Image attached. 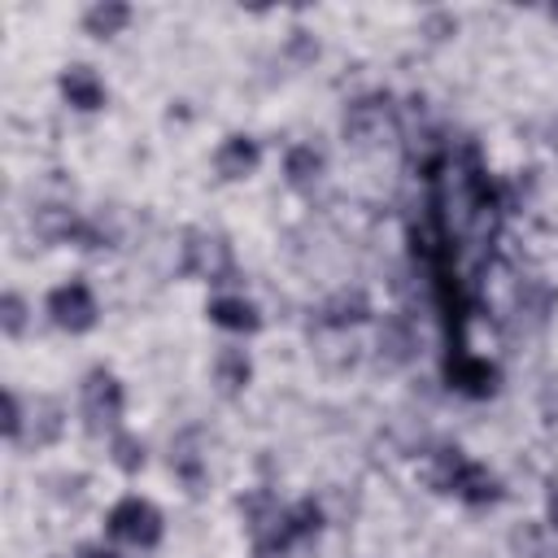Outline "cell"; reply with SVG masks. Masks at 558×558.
Masks as SVG:
<instances>
[{
  "label": "cell",
  "instance_id": "1",
  "mask_svg": "<svg viewBox=\"0 0 558 558\" xmlns=\"http://www.w3.org/2000/svg\"><path fill=\"white\" fill-rule=\"evenodd\" d=\"M179 270L205 283H231L235 279V257L227 235L205 231V227H187L183 231V253H179Z\"/></svg>",
  "mask_w": 558,
  "mask_h": 558
},
{
  "label": "cell",
  "instance_id": "2",
  "mask_svg": "<svg viewBox=\"0 0 558 558\" xmlns=\"http://www.w3.org/2000/svg\"><path fill=\"white\" fill-rule=\"evenodd\" d=\"M344 140L362 153H375L384 144L397 140V109L388 96H357L349 109H344V122H340Z\"/></svg>",
  "mask_w": 558,
  "mask_h": 558
},
{
  "label": "cell",
  "instance_id": "3",
  "mask_svg": "<svg viewBox=\"0 0 558 558\" xmlns=\"http://www.w3.org/2000/svg\"><path fill=\"white\" fill-rule=\"evenodd\" d=\"M122 405H126L122 384H118L105 366L87 371V379H83V423H87V432H92V436H105V432L118 436Z\"/></svg>",
  "mask_w": 558,
  "mask_h": 558
},
{
  "label": "cell",
  "instance_id": "4",
  "mask_svg": "<svg viewBox=\"0 0 558 558\" xmlns=\"http://www.w3.org/2000/svg\"><path fill=\"white\" fill-rule=\"evenodd\" d=\"M235 506H240V514H244V523H248V536H253V545H257L262 558L288 549V532H283V514H288V506H279L266 488L244 493Z\"/></svg>",
  "mask_w": 558,
  "mask_h": 558
},
{
  "label": "cell",
  "instance_id": "5",
  "mask_svg": "<svg viewBox=\"0 0 558 558\" xmlns=\"http://www.w3.org/2000/svg\"><path fill=\"white\" fill-rule=\"evenodd\" d=\"M105 532H109L113 541H122V545L153 549V545L161 541L166 523H161V510H157L153 501H144V497H122V501L109 510Z\"/></svg>",
  "mask_w": 558,
  "mask_h": 558
},
{
  "label": "cell",
  "instance_id": "6",
  "mask_svg": "<svg viewBox=\"0 0 558 558\" xmlns=\"http://www.w3.org/2000/svg\"><path fill=\"white\" fill-rule=\"evenodd\" d=\"M445 379H449L453 392H462V397H471V401H484V397H493V392L501 388L497 362L475 357V353H466V349H449V357H445Z\"/></svg>",
  "mask_w": 558,
  "mask_h": 558
},
{
  "label": "cell",
  "instance_id": "7",
  "mask_svg": "<svg viewBox=\"0 0 558 558\" xmlns=\"http://www.w3.org/2000/svg\"><path fill=\"white\" fill-rule=\"evenodd\" d=\"M96 314H100L96 310V296H92V288L83 279H70V283H61V288L48 292V318L61 331H70V336L92 331L96 327Z\"/></svg>",
  "mask_w": 558,
  "mask_h": 558
},
{
  "label": "cell",
  "instance_id": "8",
  "mask_svg": "<svg viewBox=\"0 0 558 558\" xmlns=\"http://www.w3.org/2000/svg\"><path fill=\"white\" fill-rule=\"evenodd\" d=\"M414 353H418V336H414V327L405 323V318H384V327H379V340H375V357H379V366L384 371H401V366H410L414 362Z\"/></svg>",
  "mask_w": 558,
  "mask_h": 558
},
{
  "label": "cell",
  "instance_id": "9",
  "mask_svg": "<svg viewBox=\"0 0 558 558\" xmlns=\"http://www.w3.org/2000/svg\"><path fill=\"white\" fill-rule=\"evenodd\" d=\"M466 462H471V458H466L458 445H436V449L423 453L418 475H423V484H427L432 493H453L458 480H462V466H466Z\"/></svg>",
  "mask_w": 558,
  "mask_h": 558
},
{
  "label": "cell",
  "instance_id": "10",
  "mask_svg": "<svg viewBox=\"0 0 558 558\" xmlns=\"http://www.w3.org/2000/svg\"><path fill=\"white\" fill-rule=\"evenodd\" d=\"M57 87H61V96H65L74 109H83V113H92V109L105 105V83L96 78L92 65H65L61 78H57Z\"/></svg>",
  "mask_w": 558,
  "mask_h": 558
},
{
  "label": "cell",
  "instance_id": "11",
  "mask_svg": "<svg viewBox=\"0 0 558 558\" xmlns=\"http://www.w3.org/2000/svg\"><path fill=\"white\" fill-rule=\"evenodd\" d=\"M257 161H262V148H257V140H248V135H227V140L218 144V153H214V170H218L222 179H248V174L257 170Z\"/></svg>",
  "mask_w": 558,
  "mask_h": 558
},
{
  "label": "cell",
  "instance_id": "12",
  "mask_svg": "<svg viewBox=\"0 0 558 558\" xmlns=\"http://www.w3.org/2000/svg\"><path fill=\"white\" fill-rule=\"evenodd\" d=\"M314 357H318L327 371H349V366L357 362V344H353V336H349L344 327L318 323V331H314Z\"/></svg>",
  "mask_w": 558,
  "mask_h": 558
},
{
  "label": "cell",
  "instance_id": "13",
  "mask_svg": "<svg viewBox=\"0 0 558 558\" xmlns=\"http://www.w3.org/2000/svg\"><path fill=\"white\" fill-rule=\"evenodd\" d=\"M453 497H462L466 506H497V501L506 497V488H501V480H497L484 462H466V466H462V480H458V488H453Z\"/></svg>",
  "mask_w": 558,
  "mask_h": 558
},
{
  "label": "cell",
  "instance_id": "14",
  "mask_svg": "<svg viewBox=\"0 0 558 558\" xmlns=\"http://www.w3.org/2000/svg\"><path fill=\"white\" fill-rule=\"evenodd\" d=\"M554 301H558V296H554V288H549L545 279H519V283H514V301H510V310H514L519 318H527L532 327H545Z\"/></svg>",
  "mask_w": 558,
  "mask_h": 558
},
{
  "label": "cell",
  "instance_id": "15",
  "mask_svg": "<svg viewBox=\"0 0 558 558\" xmlns=\"http://www.w3.org/2000/svg\"><path fill=\"white\" fill-rule=\"evenodd\" d=\"M209 323L248 336V331L262 327V314H257V305L244 301V296H214V301H209Z\"/></svg>",
  "mask_w": 558,
  "mask_h": 558
},
{
  "label": "cell",
  "instance_id": "16",
  "mask_svg": "<svg viewBox=\"0 0 558 558\" xmlns=\"http://www.w3.org/2000/svg\"><path fill=\"white\" fill-rule=\"evenodd\" d=\"M248 379H253V362H248V353L235 349V344L218 349V357H214V384H218V392L235 397V392L248 388Z\"/></svg>",
  "mask_w": 558,
  "mask_h": 558
},
{
  "label": "cell",
  "instance_id": "17",
  "mask_svg": "<svg viewBox=\"0 0 558 558\" xmlns=\"http://www.w3.org/2000/svg\"><path fill=\"white\" fill-rule=\"evenodd\" d=\"M371 318V301H366V292L362 288H344V292H336L327 305H323V318L318 323H327V327H357V323H366Z\"/></svg>",
  "mask_w": 558,
  "mask_h": 558
},
{
  "label": "cell",
  "instance_id": "18",
  "mask_svg": "<svg viewBox=\"0 0 558 558\" xmlns=\"http://www.w3.org/2000/svg\"><path fill=\"white\" fill-rule=\"evenodd\" d=\"M65 432V410L57 397H35L31 405V445L44 449V445H57Z\"/></svg>",
  "mask_w": 558,
  "mask_h": 558
},
{
  "label": "cell",
  "instance_id": "19",
  "mask_svg": "<svg viewBox=\"0 0 558 558\" xmlns=\"http://www.w3.org/2000/svg\"><path fill=\"white\" fill-rule=\"evenodd\" d=\"M323 153L314 148V144H296V148H288V157H283V174H288V183L292 187H314L318 179H323Z\"/></svg>",
  "mask_w": 558,
  "mask_h": 558
},
{
  "label": "cell",
  "instance_id": "20",
  "mask_svg": "<svg viewBox=\"0 0 558 558\" xmlns=\"http://www.w3.org/2000/svg\"><path fill=\"white\" fill-rule=\"evenodd\" d=\"M126 22H131V9H126V4H118V0L92 4V9L83 13V31H87V35H96V39H109V35H118Z\"/></svg>",
  "mask_w": 558,
  "mask_h": 558
},
{
  "label": "cell",
  "instance_id": "21",
  "mask_svg": "<svg viewBox=\"0 0 558 558\" xmlns=\"http://www.w3.org/2000/svg\"><path fill=\"white\" fill-rule=\"evenodd\" d=\"M318 527H323V506H318L314 497H305V501L288 506V514H283V532H288V545L318 536Z\"/></svg>",
  "mask_w": 558,
  "mask_h": 558
},
{
  "label": "cell",
  "instance_id": "22",
  "mask_svg": "<svg viewBox=\"0 0 558 558\" xmlns=\"http://www.w3.org/2000/svg\"><path fill=\"white\" fill-rule=\"evenodd\" d=\"M192 440H196V432H187V436L174 440V449H170V466H174V475L196 493L201 480H205V462H201V453L192 449Z\"/></svg>",
  "mask_w": 558,
  "mask_h": 558
},
{
  "label": "cell",
  "instance_id": "23",
  "mask_svg": "<svg viewBox=\"0 0 558 558\" xmlns=\"http://www.w3.org/2000/svg\"><path fill=\"white\" fill-rule=\"evenodd\" d=\"M109 453H113V466H118V471H126V475H140V471H144V462H148L144 440H140V436H131V432H118V436L109 440Z\"/></svg>",
  "mask_w": 558,
  "mask_h": 558
},
{
  "label": "cell",
  "instance_id": "24",
  "mask_svg": "<svg viewBox=\"0 0 558 558\" xmlns=\"http://www.w3.org/2000/svg\"><path fill=\"white\" fill-rule=\"evenodd\" d=\"M545 549H549V532L541 523H519L510 532V554L514 558H545Z\"/></svg>",
  "mask_w": 558,
  "mask_h": 558
},
{
  "label": "cell",
  "instance_id": "25",
  "mask_svg": "<svg viewBox=\"0 0 558 558\" xmlns=\"http://www.w3.org/2000/svg\"><path fill=\"white\" fill-rule=\"evenodd\" d=\"M0 331H4L9 340L26 331V301H22L17 292H4V296H0Z\"/></svg>",
  "mask_w": 558,
  "mask_h": 558
},
{
  "label": "cell",
  "instance_id": "26",
  "mask_svg": "<svg viewBox=\"0 0 558 558\" xmlns=\"http://www.w3.org/2000/svg\"><path fill=\"white\" fill-rule=\"evenodd\" d=\"M536 410L545 423H558V375H545L536 384Z\"/></svg>",
  "mask_w": 558,
  "mask_h": 558
},
{
  "label": "cell",
  "instance_id": "27",
  "mask_svg": "<svg viewBox=\"0 0 558 558\" xmlns=\"http://www.w3.org/2000/svg\"><path fill=\"white\" fill-rule=\"evenodd\" d=\"M22 423H26L22 401H17L13 388H4V436H9V440H22Z\"/></svg>",
  "mask_w": 558,
  "mask_h": 558
},
{
  "label": "cell",
  "instance_id": "28",
  "mask_svg": "<svg viewBox=\"0 0 558 558\" xmlns=\"http://www.w3.org/2000/svg\"><path fill=\"white\" fill-rule=\"evenodd\" d=\"M549 527L558 532V484H549Z\"/></svg>",
  "mask_w": 558,
  "mask_h": 558
},
{
  "label": "cell",
  "instance_id": "29",
  "mask_svg": "<svg viewBox=\"0 0 558 558\" xmlns=\"http://www.w3.org/2000/svg\"><path fill=\"white\" fill-rule=\"evenodd\" d=\"M78 558H118V554H113V549H100V545H83Z\"/></svg>",
  "mask_w": 558,
  "mask_h": 558
},
{
  "label": "cell",
  "instance_id": "30",
  "mask_svg": "<svg viewBox=\"0 0 558 558\" xmlns=\"http://www.w3.org/2000/svg\"><path fill=\"white\" fill-rule=\"evenodd\" d=\"M545 558H558V541H549V549H545Z\"/></svg>",
  "mask_w": 558,
  "mask_h": 558
},
{
  "label": "cell",
  "instance_id": "31",
  "mask_svg": "<svg viewBox=\"0 0 558 558\" xmlns=\"http://www.w3.org/2000/svg\"><path fill=\"white\" fill-rule=\"evenodd\" d=\"M549 17H558V4H554V9H549Z\"/></svg>",
  "mask_w": 558,
  "mask_h": 558
}]
</instances>
